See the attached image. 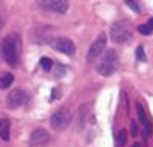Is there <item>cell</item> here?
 Returning <instances> with one entry per match:
<instances>
[{
    "label": "cell",
    "instance_id": "21",
    "mask_svg": "<svg viewBox=\"0 0 153 147\" xmlns=\"http://www.w3.org/2000/svg\"><path fill=\"white\" fill-rule=\"evenodd\" d=\"M1 27H3V21L0 19V30H1Z\"/></svg>",
    "mask_w": 153,
    "mask_h": 147
},
{
    "label": "cell",
    "instance_id": "9",
    "mask_svg": "<svg viewBox=\"0 0 153 147\" xmlns=\"http://www.w3.org/2000/svg\"><path fill=\"white\" fill-rule=\"evenodd\" d=\"M42 6L48 10L56 12V13H65L68 9V1H65V0H46V1H42Z\"/></svg>",
    "mask_w": 153,
    "mask_h": 147
},
{
    "label": "cell",
    "instance_id": "22",
    "mask_svg": "<svg viewBox=\"0 0 153 147\" xmlns=\"http://www.w3.org/2000/svg\"><path fill=\"white\" fill-rule=\"evenodd\" d=\"M149 25H150V27H153V19L150 21V24H149Z\"/></svg>",
    "mask_w": 153,
    "mask_h": 147
},
{
    "label": "cell",
    "instance_id": "3",
    "mask_svg": "<svg viewBox=\"0 0 153 147\" xmlns=\"http://www.w3.org/2000/svg\"><path fill=\"white\" fill-rule=\"evenodd\" d=\"M110 34H111V40L116 42V43H126L131 40V27H129V22L128 21H117L111 25V30H110Z\"/></svg>",
    "mask_w": 153,
    "mask_h": 147
},
{
    "label": "cell",
    "instance_id": "7",
    "mask_svg": "<svg viewBox=\"0 0 153 147\" xmlns=\"http://www.w3.org/2000/svg\"><path fill=\"white\" fill-rule=\"evenodd\" d=\"M51 45L55 50H58L61 53H65V55H73L74 50H76L74 43L70 39H67V37H56Z\"/></svg>",
    "mask_w": 153,
    "mask_h": 147
},
{
    "label": "cell",
    "instance_id": "6",
    "mask_svg": "<svg viewBox=\"0 0 153 147\" xmlns=\"http://www.w3.org/2000/svg\"><path fill=\"white\" fill-rule=\"evenodd\" d=\"M51 140V135L43 128H36L30 135V146L31 147H45Z\"/></svg>",
    "mask_w": 153,
    "mask_h": 147
},
{
    "label": "cell",
    "instance_id": "14",
    "mask_svg": "<svg viewBox=\"0 0 153 147\" xmlns=\"http://www.w3.org/2000/svg\"><path fill=\"white\" fill-rule=\"evenodd\" d=\"M116 143H117V147L125 146V143H126V131L125 129L119 131V134L116 135Z\"/></svg>",
    "mask_w": 153,
    "mask_h": 147
},
{
    "label": "cell",
    "instance_id": "2",
    "mask_svg": "<svg viewBox=\"0 0 153 147\" xmlns=\"http://www.w3.org/2000/svg\"><path fill=\"white\" fill-rule=\"evenodd\" d=\"M117 67H119V55H117V52L114 49H107L101 55L100 62L97 64V71L104 77H108L117 70Z\"/></svg>",
    "mask_w": 153,
    "mask_h": 147
},
{
    "label": "cell",
    "instance_id": "20",
    "mask_svg": "<svg viewBox=\"0 0 153 147\" xmlns=\"http://www.w3.org/2000/svg\"><path fill=\"white\" fill-rule=\"evenodd\" d=\"M132 147H141V146H140L138 143H135V144H132Z\"/></svg>",
    "mask_w": 153,
    "mask_h": 147
},
{
    "label": "cell",
    "instance_id": "4",
    "mask_svg": "<svg viewBox=\"0 0 153 147\" xmlns=\"http://www.w3.org/2000/svg\"><path fill=\"white\" fill-rule=\"evenodd\" d=\"M71 123V113L67 108H59L51 116V126L55 131H64Z\"/></svg>",
    "mask_w": 153,
    "mask_h": 147
},
{
    "label": "cell",
    "instance_id": "17",
    "mask_svg": "<svg viewBox=\"0 0 153 147\" xmlns=\"http://www.w3.org/2000/svg\"><path fill=\"white\" fill-rule=\"evenodd\" d=\"M135 56H137V59H138V61H146V59H147L143 46H138V48H137V50H135Z\"/></svg>",
    "mask_w": 153,
    "mask_h": 147
},
{
    "label": "cell",
    "instance_id": "19",
    "mask_svg": "<svg viewBox=\"0 0 153 147\" xmlns=\"http://www.w3.org/2000/svg\"><path fill=\"white\" fill-rule=\"evenodd\" d=\"M137 134H138V131H137V123H135V122H131V135L135 137Z\"/></svg>",
    "mask_w": 153,
    "mask_h": 147
},
{
    "label": "cell",
    "instance_id": "8",
    "mask_svg": "<svg viewBox=\"0 0 153 147\" xmlns=\"http://www.w3.org/2000/svg\"><path fill=\"white\" fill-rule=\"evenodd\" d=\"M24 101H25V94H24V91H21V89H13V91H10V92L7 94V98H6V104H7V107H9L10 110H15V108L21 107V105L24 104Z\"/></svg>",
    "mask_w": 153,
    "mask_h": 147
},
{
    "label": "cell",
    "instance_id": "10",
    "mask_svg": "<svg viewBox=\"0 0 153 147\" xmlns=\"http://www.w3.org/2000/svg\"><path fill=\"white\" fill-rule=\"evenodd\" d=\"M89 113H91V105L88 102L82 104L77 110V128L79 129H83L86 122H88V117H89Z\"/></svg>",
    "mask_w": 153,
    "mask_h": 147
},
{
    "label": "cell",
    "instance_id": "5",
    "mask_svg": "<svg viewBox=\"0 0 153 147\" xmlns=\"http://www.w3.org/2000/svg\"><path fill=\"white\" fill-rule=\"evenodd\" d=\"M105 43H107V37L104 33H100L97 36V39L92 42V45L88 49V53H86V61H94L97 56H100L102 53V50L105 49Z\"/></svg>",
    "mask_w": 153,
    "mask_h": 147
},
{
    "label": "cell",
    "instance_id": "11",
    "mask_svg": "<svg viewBox=\"0 0 153 147\" xmlns=\"http://www.w3.org/2000/svg\"><path fill=\"white\" fill-rule=\"evenodd\" d=\"M137 114H138V119H140L141 125L144 126L146 137H149V135H150V132H152V128H150L149 119H147V116H146V113H144V108H143V105H140V104H137Z\"/></svg>",
    "mask_w": 153,
    "mask_h": 147
},
{
    "label": "cell",
    "instance_id": "12",
    "mask_svg": "<svg viewBox=\"0 0 153 147\" xmlns=\"http://www.w3.org/2000/svg\"><path fill=\"white\" fill-rule=\"evenodd\" d=\"M9 132H10L9 119H0V138L3 141H7L9 140Z\"/></svg>",
    "mask_w": 153,
    "mask_h": 147
},
{
    "label": "cell",
    "instance_id": "18",
    "mask_svg": "<svg viewBox=\"0 0 153 147\" xmlns=\"http://www.w3.org/2000/svg\"><path fill=\"white\" fill-rule=\"evenodd\" d=\"M125 3H126V6H129L131 9H134L135 12H140L141 10V7L137 4V1H134V0H125Z\"/></svg>",
    "mask_w": 153,
    "mask_h": 147
},
{
    "label": "cell",
    "instance_id": "1",
    "mask_svg": "<svg viewBox=\"0 0 153 147\" xmlns=\"http://www.w3.org/2000/svg\"><path fill=\"white\" fill-rule=\"evenodd\" d=\"M21 37L19 34L13 33L9 34L3 43H1V55L4 58V61L10 65V67H16L18 61H19V53H21Z\"/></svg>",
    "mask_w": 153,
    "mask_h": 147
},
{
    "label": "cell",
    "instance_id": "15",
    "mask_svg": "<svg viewBox=\"0 0 153 147\" xmlns=\"http://www.w3.org/2000/svg\"><path fill=\"white\" fill-rule=\"evenodd\" d=\"M52 65H53V62H52L51 58H46V56H45V58L40 59V67H42L45 71H49L52 68Z\"/></svg>",
    "mask_w": 153,
    "mask_h": 147
},
{
    "label": "cell",
    "instance_id": "16",
    "mask_svg": "<svg viewBox=\"0 0 153 147\" xmlns=\"http://www.w3.org/2000/svg\"><path fill=\"white\" fill-rule=\"evenodd\" d=\"M138 31H140L141 34H152L153 28L149 24H141V25H138Z\"/></svg>",
    "mask_w": 153,
    "mask_h": 147
},
{
    "label": "cell",
    "instance_id": "13",
    "mask_svg": "<svg viewBox=\"0 0 153 147\" xmlns=\"http://www.w3.org/2000/svg\"><path fill=\"white\" fill-rule=\"evenodd\" d=\"M12 82H13V76H12L10 73H3V74L0 76V89L9 88V86L12 85Z\"/></svg>",
    "mask_w": 153,
    "mask_h": 147
}]
</instances>
